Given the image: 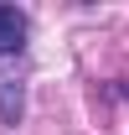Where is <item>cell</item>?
Returning a JSON list of instances; mask_svg holds the SVG:
<instances>
[{"instance_id": "obj_1", "label": "cell", "mask_w": 129, "mask_h": 135, "mask_svg": "<svg viewBox=\"0 0 129 135\" xmlns=\"http://www.w3.org/2000/svg\"><path fill=\"white\" fill-rule=\"evenodd\" d=\"M26 114V83L10 62H0V125H21Z\"/></svg>"}, {"instance_id": "obj_2", "label": "cell", "mask_w": 129, "mask_h": 135, "mask_svg": "<svg viewBox=\"0 0 129 135\" xmlns=\"http://www.w3.org/2000/svg\"><path fill=\"white\" fill-rule=\"evenodd\" d=\"M26 11H16V5H0V62H10V57H21L26 52Z\"/></svg>"}]
</instances>
